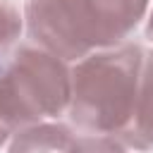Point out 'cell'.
I'll use <instances>...</instances> for the list:
<instances>
[{"mask_svg":"<svg viewBox=\"0 0 153 153\" xmlns=\"http://www.w3.org/2000/svg\"><path fill=\"white\" fill-rule=\"evenodd\" d=\"M19 33H22V17H19V12L7 0H0V50H5Z\"/></svg>","mask_w":153,"mask_h":153,"instance_id":"obj_5","label":"cell"},{"mask_svg":"<svg viewBox=\"0 0 153 153\" xmlns=\"http://www.w3.org/2000/svg\"><path fill=\"white\" fill-rule=\"evenodd\" d=\"M146 7L148 0H29L24 19L41 48L60 60H84L122 43Z\"/></svg>","mask_w":153,"mask_h":153,"instance_id":"obj_1","label":"cell"},{"mask_svg":"<svg viewBox=\"0 0 153 153\" xmlns=\"http://www.w3.org/2000/svg\"><path fill=\"white\" fill-rule=\"evenodd\" d=\"M7 136H10V129H7V127L2 124V120H0V146L7 141Z\"/></svg>","mask_w":153,"mask_h":153,"instance_id":"obj_6","label":"cell"},{"mask_svg":"<svg viewBox=\"0 0 153 153\" xmlns=\"http://www.w3.org/2000/svg\"><path fill=\"white\" fill-rule=\"evenodd\" d=\"M120 143H127L136 151L153 148V53L143 60L134 117H131V124L120 136Z\"/></svg>","mask_w":153,"mask_h":153,"instance_id":"obj_4","label":"cell"},{"mask_svg":"<svg viewBox=\"0 0 153 153\" xmlns=\"http://www.w3.org/2000/svg\"><path fill=\"white\" fill-rule=\"evenodd\" d=\"M148 38L153 41V14H151V22H148Z\"/></svg>","mask_w":153,"mask_h":153,"instance_id":"obj_7","label":"cell"},{"mask_svg":"<svg viewBox=\"0 0 153 153\" xmlns=\"http://www.w3.org/2000/svg\"><path fill=\"white\" fill-rule=\"evenodd\" d=\"M143 60L131 43L79 60L72 69V120L88 134L120 139L134 117Z\"/></svg>","mask_w":153,"mask_h":153,"instance_id":"obj_2","label":"cell"},{"mask_svg":"<svg viewBox=\"0 0 153 153\" xmlns=\"http://www.w3.org/2000/svg\"><path fill=\"white\" fill-rule=\"evenodd\" d=\"M72 72L45 48H22L0 65V120L10 129L41 124L69 108Z\"/></svg>","mask_w":153,"mask_h":153,"instance_id":"obj_3","label":"cell"}]
</instances>
